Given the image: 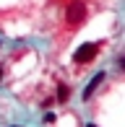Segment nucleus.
<instances>
[{
    "label": "nucleus",
    "instance_id": "f257e3e1",
    "mask_svg": "<svg viewBox=\"0 0 125 127\" xmlns=\"http://www.w3.org/2000/svg\"><path fill=\"white\" fill-rule=\"evenodd\" d=\"M65 16H68V24H81L83 18H86V3L83 0H73L70 5H68V10H65Z\"/></svg>",
    "mask_w": 125,
    "mask_h": 127
},
{
    "label": "nucleus",
    "instance_id": "f03ea898",
    "mask_svg": "<svg viewBox=\"0 0 125 127\" xmlns=\"http://www.w3.org/2000/svg\"><path fill=\"white\" fill-rule=\"evenodd\" d=\"M96 52H99V44H81V47L76 49V55H73V60H76L78 65H83V62H91L94 60Z\"/></svg>",
    "mask_w": 125,
    "mask_h": 127
},
{
    "label": "nucleus",
    "instance_id": "7ed1b4c3",
    "mask_svg": "<svg viewBox=\"0 0 125 127\" xmlns=\"http://www.w3.org/2000/svg\"><path fill=\"white\" fill-rule=\"evenodd\" d=\"M102 80H104V73H96V75L91 78V83H89L86 88H83V101H86V99H91V96H94V91L99 88V83H102Z\"/></svg>",
    "mask_w": 125,
    "mask_h": 127
},
{
    "label": "nucleus",
    "instance_id": "20e7f679",
    "mask_svg": "<svg viewBox=\"0 0 125 127\" xmlns=\"http://www.w3.org/2000/svg\"><path fill=\"white\" fill-rule=\"evenodd\" d=\"M68 99H70V88H68L65 83H60V86H58V101H60V104H65Z\"/></svg>",
    "mask_w": 125,
    "mask_h": 127
},
{
    "label": "nucleus",
    "instance_id": "39448f33",
    "mask_svg": "<svg viewBox=\"0 0 125 127\" xmlns=\"http://www.w3.org/2000/svg\"><path fill=\"white\" fill-rule=\"evenodd\" d=\"M55 119H58V117H55V114H52V112H47V114H44V122H47V125H52V122H55Z\"/></svg>",
    "mask_w": 125,
    "mask_h": 127
},
{
    "label": "nucleus",
    "instance_id": "423d86ee",
    "mask_svg": "<svg viewBox=\"0 0 125 127\" xmlns=\"http://www.w3.org/2000/svg\"><path fill=\"white\" fill-rule=\"evenodd\" d=\"M120 67H125V55H123V57H120Z\"/></svg>",
    "mask_w": 125,
    "mask_h": 127
},
{
    "label": "nucleus",
    "instance_id": "0eeeda50",
    "mask_svg": "<svg viewBox=\"0 0 125 127\" xmlns=\"http://www.w3.org/2000/svg\"><path fill=\"white\" fill-rule=\"evenodd\" d=\"M0 78H3V67H0Z\"/></svg>",
    "mask_w": 125,
    "mask_h": 127
}]
</instances>
